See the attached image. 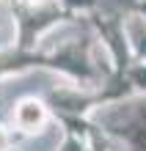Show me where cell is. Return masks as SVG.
<instances>
[{"mask_svg":"<svg viewBox=\"0 0 146 151\" xmlns=\"http://www.w3.org/2000/svg\"><path fill=\"white\" fill-rule=\"evenodd\" d=\"M61 146H63V127L58 121H50L44 129L25 135L17 151H61Z\"/></svg>","mask_w":146,"mask_h":151,"instance_id":"cell-2","label":"cell"},{"mask_svg":"<svg viewBox=\"0 0 146 151\" xmlns=\"http://www.w3.org/2000/svg\"><path fill=\"white\" fill-rule=\"evenodd\" d=\"M61 6L69 11H91L97 8V0H61Z\"/></svg>","mask_w":146,"mask_h":151,"instance_id":"cell-3","label":"cell"},{"mask_svg":"<svg viewBox=\"0 0 146 151\" xmlns=\"http://www.w3.org/2000/svg\"><path fill=\"white\" fill-rule=\"evenodd\" d=\"M11 121L14 127L22 132V135H33V132L44 129L50 124V113H47V104L36 96H28V99H20L14 104V113H11Z\"/></svg>","mask_w":146,"mask_h":151,"instance_id":"cell-1","label":"cell"}]
</instances>
